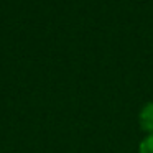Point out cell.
<instances>
[{
    "label": "cell",
    "instance_id": "6da1fadb",
    "mask_svg": "<svg viewBox=\"0 0 153 153\" xmlns=\"http://www.w3.org/2000/svg\"><path fill=\"white\" fill-rule=\"evenodd\" d=\"M140 125L143 130L153 133V102H148L140 112Z\"/></svg>",
    "mask_w": 153,
    "mask_h": 153
},
{
    "label": "cell",
    "instance_id": "7a4b0ae2",
    "mask_svg": "<svg viewBox=\"0 0 153 153\" xmlns=\"http://www.w3.org/2000/svg\"><path fill=\"white\" fill-rule=\"evenodd\" d=\"M140 153H153V133H150L146 138L140 143Z\"/></svg>",
    "mask_w": 153,
    "mask_h": 153
}]
</instances>
